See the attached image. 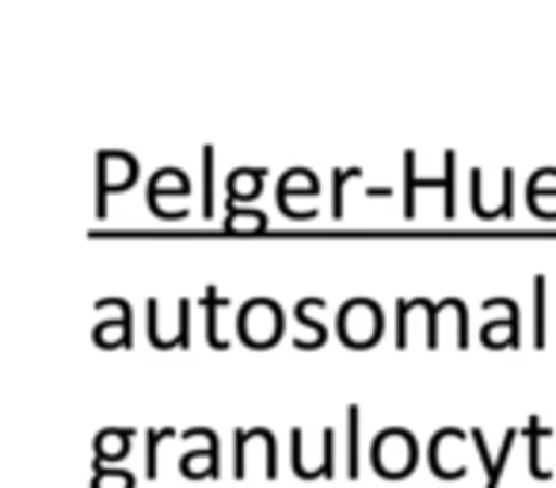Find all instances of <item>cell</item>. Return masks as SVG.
<instances>
[{"label": "cell", "instance_id": "1", "mask_svg": "<svg viewBox=\"0 0 556 488\" xmlns=\"http://www.w3.org/2000/svg\"><path fill=\"white\" fill-rule=\"evenodd\" d=\"M469 435H472V442H477V450H480V462H484V488H500L503 465H507L510 450H515L518 427H510V431L503 435V447H500V454H488V442H484V431H480V427H472Z\"/></svg>", "mask_w": 556, "mask_h": 488}, {"label": "cell", "instance_id": "2", "mask_svg": "<svg viewBox=\"0 0 556 488\" xmlns=\"http://www.w3.org/2000/svg\"><path fill=\"white\" fill-rule=\"evenodd\" d=\"M130 439H134L130 427H111V431H100L96 435V465L123 462V458L130 454Z\"/></svg>", "mask_w": 556, "mask_h": 488}, {"label": "cell", "instance_id": "3", "mask_svg": "<svg viewBox=\"0 0 556 488\" xmlns=\"http://www.w3.org/2000/svg\"><path fill=\"white\" fill-rule=\"evenodd\" d=\"M545 435H553L548 427H541V420H530L526 424V439H530V473H533V480H548L553 477V470H545V462H541V439Z\"/></svg>", "mask_w": 556, "mask_h": 488}, {"label": "cell", "instance_id": "4", "mask_svg": "<svg viewBox=\"0 0 556 488\" xmlns=\"http://www.w3.org/2000/svg\"><path fill=\"white\" fill-rule=\"evenodd\" d=\"M348 477H358L363 454H358V409H348Z\"/></svg>", "mask_w": 556, "mask_h": 488}, {"label": "cell", "instance_id": "5", "mask_svg": "<svg viewBox=\"0 0 556 488\" xmlns=\"http://www.w3.org/2000/svg\"><path fill=\"white\" fill-rule=\"evenodd\" d=\"M92 488H134V473H126V470H108V465H96Z\"/></svg>", "mask_w": 556, "mask_h": 488}, {"label": "cell", "instance_id": "6", "mask_svg": "<svg viewBox=\"0 0 556 488\" xmlns=\"http://www.w3.org/2000/svg\"><path fill=\"white\" fill-rule=\"evenodd\" d=\"M320 477L325 480L336 477V431L332 427L325 431V462H320Z\"/></svg>", "mask_w": 556, "mask_h": 488}]
</instances>
